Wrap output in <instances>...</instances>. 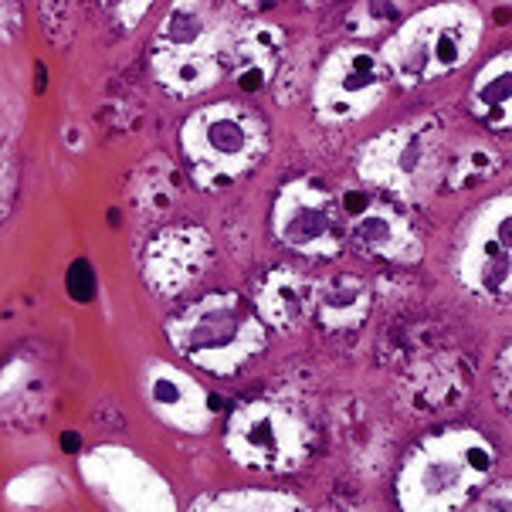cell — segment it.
<instances>
[{
	"label": "cell",
	"mask_w": 512,
	"mask_h": 512,
	"mask_svg": "<svg viewBox=\"0 0 512 512\" xmlns=\"http://www.w3.org/2000/svg\"><path fill=\"white\" fill-rule=\"evenodd\" d=\"M496 475V445L479 428H441L404 455L394 479L397 506L407 512L468 509Z\"/></svg>",
	"instance_id": "1"
},
{
	"label": "cell",
	"mask_w": 512,
	"mask_h": 512,
	"mask_svg": "<svg viewBox=\"0 0 512 512\" xmlns=\"http://www.w3.org/2000/svg\"><path fill=\"white\" fill-rule=\"evenodd\" d=\"M482 31L485 21L479 7L465 0H441L394 28L377 55L390 82L414 89L465 68L482 45Z\"/></svg>",
	"instance_id": "2"
},
{
	"label": "cell",
	"mask_w": 512,
	"mask_h": 512,
	"mask_svg": "<svg viewBox=\"0 0 512 512\" xmlns=\"http://www.w3.org/2000/svg\"><path fill=\"white\" fill-rule=\"evenodd\" d=\"M234 28L214 0H173L150 41V72L170 95L190 99L228 75Z\"/></svg>",
	"instance_id": "3"
},
{
	"label": "cell",
	"mask_w": 512,
	"mask_h": 512,
	"mask_svg": "<svg viewBox=\"0 0 512 512\" xmlns=\"http://www.w3.org/2000/svg\"><path fill=\"white\" fill-rule=\"evenodd\" d=\"M262 316L238 292H211L167 319V340L187 363L211 377H234L268 346Z\"/></svg>",
	"instance_id": "4"
},
{
	"label": "cell",
	"mask_w": 512,
	"mask_h": 512,
	"mask_svg": "<svg viewBox=\"0 0 512 512\" xmlns=\"http://www.w3.org/2000/svg\"><path fill=\"white\" fill-rule=\"evenodd\" d=\"M180 146L197 187L228 190L265 160L268 126L241 102H214L187 119Z\"/></svg>",
	"instance_id": "5"
},
{
	"label": "cell",
	"mask_w": 512,
	"mask_h": 512,
	"mask_svg": "<svg viewBox=\"0 0 512 512\" xmlns=\"http://www.w3.org/2000/svg\"><path fill=\"white\" fill-rule=\"evenodd\" d=\"M445 163V123L438 116H418L384 129L357 153V177L367 190L397 204H418L435 190Z\"/></svg>",
	"instance_id": "6"
},
{
	"label": "cell",
	"mask_w": 512,
	"mask_h": 512,
	"mask_svg": "<svg viewBox=\"0 0 512 512\" xmlns=\"http://www.w3.org/2000/svg\"><path fill=\"white\" fill-rule=\"evenodd\" d=\"M224 448L245 472L289 475L309 462L316 448V428L302 407L282 397H255L228 414Z\"/></svg>",
	"instance_id": "7"
},
{
	"label": "cell",
	"mask_w": 512,
	"mask_h": 512,
	"mask_svg": "<svg viewBox=\"0 0 512 512\" xmlns=\"http://www.w3.org/2000/svg\"><path fill=\"white\" fill-rule=\"evenodd\" d=\"M451 272L475 302H512V190L489 197L468 214L451 251Z\"/></svg>",
	"instance_id": "8"
},
{
	"label": "cell",
	"mask_w": 512,
	"mask_h": 512,
	"mask_svg": "<svg viewBox=\"0 0 512 512\" xmlns=\"http://www.w3.org/2000/svg\"><path fill=\"white\" fill-rule=\"evenodd\" d=\"M272 231L282 248L302 258H336L346 248L340 194L316 177L285 180L272 207Z\"/></svg>",
	"instance_id": "9"
},
{
	"label": "cell",
	"mask_w": 512,
	"mask_h": 512,
	"mask_svg": "<svg viewBox=\"0 0 512 512\" xmlns=\"http://www.w3.org/2000/svg\"><path fill=\"white\" fill-rule=\"evenodd\" d=\"M390 92V75L377 51L343 45L326 58L312 82V109L319 123L350 126L380 109Z\"/></svg>",
	"instance_id": "10"
},
{
	"label": "cell",
	"mask_w": 512,
	"mask_h": 512,
	"mask_svg": "<svg viewBox=\"0 0 512 512\" xmlns=\"http://www.w3.org/2000/svg\"><path fill=\"white\" fill-rule=\"evenodd\" d=\"M346 248L387 265H414L424 258V238L414 221L377 190L340 194Z\"/></svg>",
	"instance_id": "11"
},
{
	"label": "cell",
	"mask_w": 512,
	"mask_h": 512,
	"mask_svg": "<svg viewBox=\"0 0 512 512\" xmlns=\"http://www.w3.org/2000/svg\"><path fill=\"white\" fill-rule=\"evenodd\" d=\"M214 258V241L204 228L194 224H177V228L160 231L150 241L143 255L146 282L160 295L187 292L207 272Z\"/></svg>",
	"instance_id": "12"
},
{
	"label": "cell",
	"mask_w": 512,
	"mask_h": 512,
	"mask_svg": "<svg viewBox=\"0 0 512 512\" xmlns=\"http://www.w3.org/2000/svg\"><path fill=\"white\" fill-rule=\"evenodd\" d=\"M146 404L163 424L184 435H204L218 418V401L211 390L170 363H153L146 370Z\"/></svg>",
	"instance_id": "13"
},
{
	"label": "cell",
	"mask_w": 512,
	"mask_h": 512,
	"mask_svg": "<svg viewBox=\"0 0 512 512\" xmlns=\"http://www.w3.org/2000/svg\"><path fill=\"white\" fill-rule=\"evenodd\" d=\"M312 289H316V279L302 275L299 268H268L251 285V306L268 329L295 333L299 326L312 323Z\"/></svg>",
	"instance_id": "14"
},
{
	"label": "cell",
	"mask_w": 512,
	"mask_h": 512,
	"mask_svg": "<svg viewBox=\"0 0 512 512\" xmlns=\"http://www.w3.org/2000/svg\"><path fill=\"white\" fill-rule=\"evenodd\" d=\"M282 51H285V38L275 24H265V21L238 24L231 34L228 75L245 95L262 92L275 78V72H279Z\"/></svg>",
	"instance_id": "15"
},
{
	"label": "cell",
	"mask_w": 512,
	"mask_h": 512,
	"mask_svg": "<svg viewBox=\"0 0 512 512\" xmlns=\"http://www.w3.org/2000/svg\"><path fill=\"white\" fill-rule=\"evenodd\" d=\"M373 312V289L353 272H333L316 279L312 289V323L323 333H357Z\"/></svg>",
	"instance_id": "16"
},
{
	"label": "cell",
	"mask_w": 512,
	"mask_h": 512,
	"mask_svg": "<svg viewBox=\"0 0 512 512\" xmlns=\"http://www.w3.org/2000/svg\"><path fill=\"white\" fill-rule=\"evenodd\" d=\"M468 112L492 133L512 129V51H502L479 68L468 89Z\"/></svg>",
	"instance_id": "17"
},
{
	"label": "cell",
	"mask_w": 512,
	"mask_h": 512,
	"mask_svg": "<svg viewBox=\"0 0 512 512\" xmlns=\"http://www.w3.org/2000/svg\"><path fill=\"white\" fill-rule=\"evenodd\" d=\"M197 506H218V509H302L306 502L289 496V492L275 489H245V492H228V496L214 502H197Z\"/></svg>",
	"instance_id": "18"
},
{
	"label": "cell",
	"mask_w": 512,
	"mask_h": 512,
	"mask_svg": "<svg viewBox=\"0 0 512 512\" xmlns=\"http://www.w3.org/2000/svg\"><path fill=\"white\" fill-rule=\"evenodd\" d=\"M492 390L502 411L512 418V343H506L496 357V370H492Z\"/></svg>",
	"instance_id": "19"
},
{
	"label": "cell",
	"mask_w": 512,
	"mask_h": 512,
	"mask_svg": "<svg viewBox=\"0 0 512 512\" xmlns=\"http://www.w3.org/2000/svg\"><path fill=\"white\" fill-rule=\"evenodd\" d=\"M468 509H479V512H512V479L502 482H485V489L479 496L472 499Z\"/></svg>",
	"instance_id": "20"
},
{
	"label": "cell",
	"mask_w": 512,
	"mask_h": 512,
	"mask_svg": "<svg viewBox=\"0 0 512 512\" xmlns=\"http://www.w3.org/2000/svg\"><path fill=\"white\" fill-rule=\"evenodd\" d=\"M65 285H68V295H72L75 302H89L92 292H95V275H92L89 262H75Z\"/></svg>",
	"instance_id": "21"
}]
</instances>
